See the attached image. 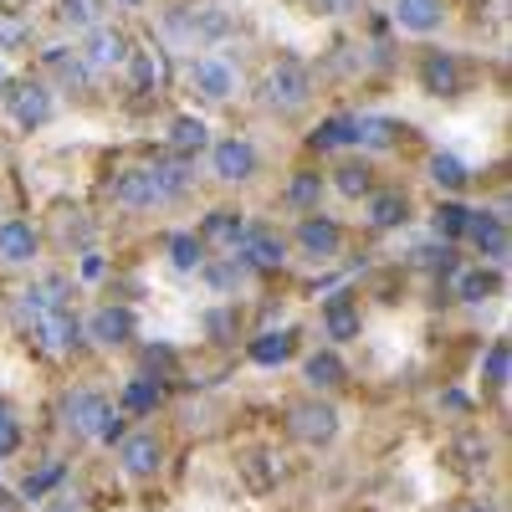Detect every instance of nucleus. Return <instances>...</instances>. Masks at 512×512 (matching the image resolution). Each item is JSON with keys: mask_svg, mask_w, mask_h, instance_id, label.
<instances>
[{"mask_svg": "<svg viewBox=\"0 0 512 512\" xmlns=\"http://www.w3.org/2000/svg\"><path fill=\"white\" fill-rule=\"evenodd\" d=\"M67 425L88 441H123V415L98 390H72L67 395Z\"/></svg>", "mask_w": 512, "mask_h": 512, "instance_id": "obj_1", "label": "nucleus"}, {"mask_svg": "<svg viewBox=\"0 0 512 512\" xmlns=\"http://www.w3.org/2000/svg\"><path fill=\"white\" fill-rule=\"evenodd\" d=\"M262 98L272 103V108H282V113H297L308 98H313V72L303 67V62H277L272 72H267V82H262Z\"/></svg>", "mask_w": 512, "mask_h": 512, "instance_id": "obj_2", "label": "nucleus"}, {"mask_svg": "<svg viewBox=\"0 0 512 512\" xmlns=\"http://www.w3.org/2000/svg\"><path fill=\"white\" fill-rule=\"evenodd\" d=\"M287 431L303 441V446H328L338 436V410L328 400H303V405H292Z\"/></svg>", "mask_w": 512, "mask_h": 512, "instance_id": "obj_3", "label": "nucleus"}, {"mask_svg": "<svg viewBox=\"0 0 512 512\" xmlns=\"http://www.w3.org/2000/svg\"><path fill=\"white\" fill-rule=\"evenodd\" d=\"M190 88L205 98V103H226L231 93H236V67L226 62V57H195L190 62Z\"/></svg>", "mask_w": 512, "mask_h": 512, "instance_id": "obj_4", "label": "nucleus"}, {"mask_svg": "<svg viewBox=\"0 0 512 512\" xmlns=\"http://www.w3.org/2000/svg\"><path fill=\"white\" fill-rule=\"evenodd\" d=\"M236 256H241L251 272H277V267L287 262V241H282L277 231H267V226H246Z\"/></svg>", "mask_w": 512, "mask_h": 512, "instance_id": "obj_5", "label": "nucleus"}, {"mask_svg": "<svg viewBox=\"0 0 512 512\" xmlns=\"http://www.w3.org/2000/svg\"><path fill=\"white\" fill-rule=\"evenodd\" d=\"M210 169H216V180L241 185V180L256 175V149L246 139H221L216 149H210Z\"/></svg>", "mask_w": 512, "mask_h": 512, "instance_id": "obj_6", "label": "nucleus"}, {"mask_svg": "<svg viewBox=\"0 0 512 512\" xmlns=\"http://www.w3.org/2000/svg\"><path fill=\"white\" fill-rule=\"evenodd\" d=\"M6 108L21 128H41L52 118V93L41 88V82H16V88L6 93Z\"/></svg>", "mask_w": 512, "mask_h": 512, "instance_id": "obj_7", "label": "nucleus"}, {"mask_svg": "<svg viewBox=\"0 0 512 512\" xmlns=\"http://www.w3.org/2000/svg\"><path fill=\"white\" fill-rule=\"evenodd\" d=\"M159 461H164V451H159V441L149 431H134V436L118 441V466H123L128 477H154Z\"/></svg>", "mask_w": 512, "mask_h": 512, "instance_id": "obj_8", "label": "nucleus"}, {"mask_svg": "<svg viewBox=\"0 0 512 512\" xmlns=\"http://www.w3.org/2000/svg\"><path fill=\"white\" fill-rule=\"evenodd\" d=\"M31 328H36V344L47 349V354H67L72 344H77V318L67 313V308H52V313H41V318H31Z\"/></svg>", "mask_w": 512, "mask_h": 512, "instance_id": "obj_9", "label": "nucleus"}, {"mask_svg": "<svg viewBox=\"0 0 512 512\" xmlns=\"http://www.w3.org/2000/svg\"><path fill=\"white\" fill-rule=\"evenodd\" d=\"M466 236H472V246L487 256V262H507V226H502V216L472 210V216H466Z\"/></svg>", "mask_w": 512, "mask_h": 512, "instance_id": "obj_10", "label": "nucleus"}, {"mask_svg": "<svg viewBox=\"0 0 512 512\" xmlns=\"http://www.w3.org/2000/svg\"><path fill=\"white\" fill-rule=\"evenodd\" d=\"M128 57V36L123 31H113V26H98V31H88V47H82V62L88 67H123Z\"/></svg>", "mask_w": 512, "mask_h": 512, "instance_id": "obj_11", "label": "nucleus"}, {"mask_svg": "<svg viewBox=\"0 0 512 512\" xmlns=\"http://www.w3.org/2000/svg\"><path fill=\"white\" fill-rule=\"evenodd\" d=\"M297 246H303L308 256H318V262H328V256H338V246H344V231H338L328 216H303V226H297Z\"/></svg>", "mask_w": 512, "mask_h": 512, "instance_id": "obj_12", "label": "nucleus"}, {"mask_svg": "<svg viewBox=\"0 0 512 512\" xmlns=\"http://www.w3.org/2000/svg\"><path fill=\"white\" fill-rule=\"evenodd\" d=\"M88 338H93V344H103V349L128 344V338H134V313H128V308H98L88 318Z\"/></svg>", "mask_w": 512, "mask_h": 512, "instance_id": "obj_13", "label": "nucleus"}, {"mask_svg": "<svg viewBox=\"0 0 512 512\" xmlns=\"http://www.w3.org/2000/svg\"><path fill=\"white\" fill-rule=\"evenodd\" d=\"M420 82H425V93H436V98H456V93H461V67H456V57L431 52V57L420 62Z\"/></svg>", "mask_w": 512, "mask_h": 512, "instance_id": "obj_14", "label": "nucleus"}, {"mask_svg": "<svg viewBox=\"0 0 512 512\" xmlns=\"http://www.w3.org/2000/svg\"><path fill=\"white\" fill-rule=\"evenodd\" d=\"M36 231H31V221H0V262L6 267H26L31 256H36Z\"/></svg>", "mask_w": 512, "mask_h": 512, "instance_id": "obj_15", "label": "nucleus"}, {"mask_svg": "<svg viewBox=\"0 0 512 512\" xmlns=\"http://www.w3.org/2000/svg\"><path fill=\"white\" fill-rule=\"evenodd\" d=\"M395 21L405 31H415V36H431V31H441L446 6L441 0H395Z\"/></svg>", "mask_w": 512, "mask_h": 512, "instance_id": "obj_16", "label": "nucleus"}, {"mask_svg": "<svg viewBox=\"0 0 512 512\" xmlns=\"http://www.w3.org/2000/svg\"><path fill=\"white\" fill-rule=\"evenodd\" d=\"M169 26L185 31V36H195V41H221V36H231V16L216 11V6L190 11V16H169Z\"/></svg>", "mask_w": 512, "mask_h": 512, "instance_id": "obj_17", "label": "nucleus"}, {"mask_svg": "<svg viewBox=\"0 0 512 512\" xmlns=\"http://www.w3.org/2000/svg\"><path fill=\"white\" fill-rule=\"evenodd\" d=\"M113 200H118L123 210H149V205H159L149 169H123V175L113 180Z\"/></svg>", "mask_w": 512, "mask_h": 512, "instance_id": "obj_18", "label": "nucleus"}, {"mask_svg": "<svg viewBox=\"0 0 512 512\" xmlns=\"http://www.w3.org/2000/svg\"><path fill=\"white\" fill-rule=\"evenodd\" d=\"M149 180H154L159 205H169V200H180L190 190V164L185 159H159V164H149Z\"/></svg>", "mask_w": 512, "mask_h": 512, "instance_id": "obj_19", "label": "nucleus"}, {"mask_svg": "<svg viewBox=\"0 0 512 512\" xmlns=\"http://www.w3.org/2000/svg\"><path fill=\"white\" fill-rule=\"evenodd\" d=\"M241 236H246V221L236 216V210H226V205H216V210L205 216V226H200V241H205V246L216 241V246L236 251V246H241Z\"/></svg>", "mask_w": 512, "mask_h": 512, "instance_id": "obj_20", "label": "nucleus"}, {"mask_svg": "<svg viewBox=\"0 0 512 512\" xmlns=\"http://www.w3.org/2000/svg\"><path fill=\"white\" fill-rule=\"evenodd\" d=\"M323 328L333 344H349V338H359V308L349 303V297H328L323 308Z\"/></svg>", "mask_w": 512, "mask_h": 512, "instance_id": "obj_21", "label": "nucleus"}, {"mask_svg": "<svg viewBox=\"0 0 512 512\" xmlns=\"http://www.w3.org/2000/svg\"><path fill=\"white\" fill-rule=\"evenodd\" d=\"M303 374H308V384L313 390H338V384L349 379V369H344V359H338L333 349H318V354H308V364H303Z\"/></svg>", "mask_w": 512, "mask_h": 512, "instance_id": "obj_22", "label": "nucleus"}, {"mask_svg": "<svg viewBox=\"0 0 512 512\" xmlns=\"http://www.w3.org/2000/svg\"><path fill=\"white\" fill-rule=\"evenodd\" d=\"M405 128L395 118H354V144L364 149H395Z\"/></svg>", "mask_w": 512, "mask_h": 512, "instance_id": "obj_23", "label": "nucleus"}, {"mask_svg": "<svg viewBox=\"0 0 512 512\" xmlns=\"http://www.w3.org/2000/svg\"><path fill=\"white\" fill-rule=\"evenodd\" d=\"M47 67L67 82V88H77V93H88V88H93V67L82 62L77 52H67V47H52V52H47Z\"/></svg>", "mask_w": 512, "mask_h": 512, "instance_id": "obj_24", "label": "nucleus"}, {"mask_svg": "<svg viewBox=\"0 0 512 512\" xmlns=\"http://www.w3.org/2000/svg\"><path fill=\"white\" fill-rule=\"evenodd\" d=\"M497 287H502V277L492 267H472V272L456 277V297H461V303H487Z\"/></svg>", "mask_w": 512, "mask_h": 512, "instance_id": "obj_25", "label": "nucleus"}, {"mask_svg": "<svg viewBox=\"0 0 512 512\" xmlns=\"http://www.w3.org/2000/svg\"><path fill=\"white\" fill-rule=\"evenodd\" d=\"M318 200H323V175H318V169H297V175L287 180V205L318 210Z\"/></svg>", "mask_w": 512, "mask_h": 512, "instance_id": "obj_26", "label": "nucleus"}, {"mask_svg": "<svg viewBox=\"0 0 512 512\" xmlns=\"http://www.w3.org/2000/svg\"><path fill=\"white\" fill-rule=\"evenodd\" d=\"M169 262H175L180 272H200L205 267V241L195 231H175L169 236Z\"/></svg>", "mask_w": 512, "mask_h": 512, "instance_id": "obj_27", "label": "nucleus"}, {"mask_svg": "<svg viewBox=\"0 0 512 512\" xmlns=\"http://www.w3.org/2000/svg\"><path fill=\"white\" fill-rule=\"evenodd\" d=\"M251 364H287L292 359V333H262V338H251Z\"/></svg>", "mask_w": 512, "mask_h": 512, "instance_id": "obj_28", "label": "nucleus"}, {"mask_svg": "<svg viewBox=\"0 0 512 512\" xmlns=\"http://www.w3.org/2000/svg\"><path fill=\"white\" fill-rule=\"evenodd\" d=\"M369 221H374L379 231H390V226H405V195H400V190L369 195Z\"/></svg>", "mask_w": 512, "mask_h": 512, "instance_id": "obj_29", "label": "nucleus"}, {"mask_svg": "<svg viewBox=\"0 0 512 512\" xmlns=\"http://www.w3.org/2000/svg\"><path fill=\"white\" fill-rule=\"evenodd\" d=\"M333 185H338V195H349V200L374 195V180H369V164H364V159H359V164H338V169H333Z\"/></svg>", "mask_w": 512, "mask_h": 512, "instance_id": "obj_30", "label": "nucleus"}, {"mask_svg": "<svg viewBox=\"0 0 512 512\" xmlns=\"http://www.w3.org/2000/svg\"><path fill=\"white\" fill-rule=\"evenodd\" d=\"M62 297H67V282H62V277H47V282H36V287L26 292V313L41 318V313H52V308H67Z\"/></svg>", "mask_w": 512, "mask_h": 512, "instance_id": "obj_31", "label": "nucleus"}, {"mask_svg": "<svg viewBox=\"0 0 512 512\" xmlns=\"http://www.w3.org/2000/svg\"><path fill=\"white\" fill-rule=\"evenodd\" d=\"M169 144H175L180 154H200L210 144V128L200 118H175V128H169Z\"/></svg>", "mask_w": 512, "mask_h": 512, "instance_id": "obj_32", "label": "nucleus"}, {"mask_svg": "<svg viewBox=\"0 0 512 512\" xmlns=\"http://www.w3.org/2000/svg\"><path fill=\"white\" fill-rule=\"evenodd\" d=\"M425 169H431V180H436L441 190H466V180H472V169H466L456 154H436Z\"/></svg>", "mask_w": 512, "mask_h": 512, "instance_id": "obj_33", "label": "nucleus"}, {"mask_svg": "<svg viewBox=\"0 0 512 512\" xmlns=\"http://www.w3.org/2000/svg\"><path fill=\"white\" fill-rule=\"evenodd\" d=\"M205 277H210V287H221V292H226V287H241V282L251 277V267L241 262V256H226L221 267H205Z\"/></svg>", "mask_w": 512, "mask_h": 512, "instance_id": "obj_34", "label": "nucleus"}, {"mask_svg": "<svg viewBox=\"0 0 512 512\" xmlns=\"http://www.w3.org/2000/svg\"><path fill=\"white\" fill-rule=\"evenodd\" d=\"M318 149H338V144H354V118H328L318 134H313Z\"/></svg>", "mask_w": 512, "mask_h": 512, "instance_id": "obj_35", "label": "nucleus"}, {"mask_svg": "<svg viewBox=\"0 0 512 512\" xmlns=\"http://www.w3.org/2000/svg\"><path fill=\"white\" fill-rule=\"evenodd\" d=\"M123 405H128V410H139V415L154 410V405H159V384H154V379H134V384L123 390Z\"/></svg>", "mask_w": 512, "mask_h": 512, "instance_id": "obj_36", "label": "nucleus"}, {"mask_svg": "<svg viewBox=\"0 0 512 512\" xmlns=\"http://www.w3.org/2000/svg\"><path fill=\"white\" fill-rule=\"evenodd\" d=\"M466 216H472V210L451 200V205H441V210H436V231L456 241V236H466Z\"/></svg>", "mask_w": 512, "mask_h": 512, "instance_id": "obj_37", "label": "nucleus"}, {"mask_svg": "<svg viewBox=\"0 0 512 512\" xmlns=\"http://www.w3.org/2000/svg\"><path fill=\"white\" fill-rule=\"evenodd\" d=\"M482 374H487V384H492V390H502V384H507V344H492V349H487V359H482Z\"/></svg>", "mask_w": 512, "mask_h": 512, "instance_id": "obj_38", "label": "nucleus"}, {"mask_svg": "<svg viewBox=\"0 0 512 512\" xmlns=\"http://www.w3.org/2000/svg\"><path fill=\"white\" fill-rule=\"evenodd\" d=\"M128 62H134V82H139V88H149V82H159V77H164V57L134 52V57H128Z\"/></svg>", "mask_w": 512, "mask_h": 512, "instance_id": "obj_39", "label": "nucleus"}, {"mask_svg": "<svg viewBox=\"0 0 512 512\" xmlns=\"http://www.w3.org/2000/svg\"><path fill=\"white\" fill-rule=\"evenodd\" d=\"M16 441H21L16 415H11V405H6V400H0V456H11V451H16Z\"/></svg>", "mask_w": 512, "mask_h": 512, "instance_id": "obj_40", "label": "nucleus"}, {"mask_svg": "<svg viewBox=\"0 0 512 512\" xmlns=\"http://www.w3.org/2000/svg\"><path fill=\"white\" fill-rule=\"evenodd\" d=\"M52 482H62V466H57V461H47L36 477H26V497H41V492H47Z\"/></svg>", "mask_w": 512, "mask_h": 512, "instance_id": "obj_41", "label": "nucleus"}, {"mask_svg": "<svg viewBox=\"0 0 512 512\" xmlns=\"http://www.w3.org/2000/svg\"><path fill=\"white\" fill-rule=\"evenodd\" d=\"M62 16H67V26H77V31H82V26L93 21V11H88V0H67V11H62Z\"/></svg>", "mask_w": 512, "mask_h": 512, "instance_id": "obj_42", "label": "nucleus"}, {"mask_svg": "<svg viewBox=\"0 0 512 512\" xmlns=\"http://www.w3.org/2000/svg\"><path fill=\"white\" fill-rule=\"evenodd\" d=\"M359 0H313V11L318 16H344V11H354Z\"/></svg>", "mask_w": 512, "mask_h": 512, "instance_id": "obj_43", "label": "nucleus"}, {"mask_svg": "<svg viewBox=\"0 0 512 512\" xmlns=\"http://www.w3.org/2000/svg\"><path fill=\"white\" fill-rule=\"evenodd\" d=\"M441 405H446V410H466V395H456V390H446V395H441Z\"/></svg>", "mask_w": 512, "mask_h": 512, "instance_id": "obj_44", "label": "nucleus"}, {"mask_svg": "<svg viewBox=\"0 0 512 512\" xmlns=\"http://www.w3.org/2000/svg\"><path fill=\"white\" fill-rule=\"evenodd\" d=\"M47 512H77V507H72L67 497H57V502H47Z\"/></svg>", "mask_w": 512, "mask_h": 512, "instance_id": "obj_45", "label": "nucleus"}, {"mask_svg": "<svg viewBox=\"0 0 512 512\" xmlns=\"http://www.w3.org/2000/svg\"><path fill=\"white\" fill-rule=\"evenodd\" d=\"M466 512H502V507H497V502H472Z\"/></svg>", "mask_w": 512, "mask_h": 512, "instance_id": "obj_46", "label": "nucleus"}]
</instances>
